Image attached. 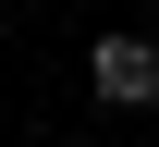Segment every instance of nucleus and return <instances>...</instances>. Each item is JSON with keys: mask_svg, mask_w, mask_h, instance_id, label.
Segmentation results:
<instances>
[{"mask_svg": "<svg viewBox=\"0 0 159 147\" xmlns=\"http://www.w3.org/2000/svg\"><path fill=\"white\" fill-rule=\"evenodd\" d=\"M86 74H98L110 110H147V98H159V49H147V37H98V49H86Z\"/></svg>", "mask_w": 159, "mask_h": 147, "instance_id": "1", "label": "nucleus"}]
</instances>
